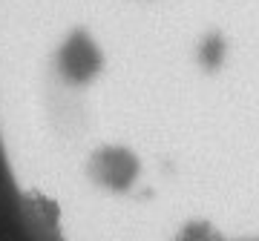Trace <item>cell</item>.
<instances>
[{"label": "cell", "mask_w": 259, "mask_h": 241, "mask_svg": "<svg viewBox=\"0 0 259 241\" xmlns=\"http://www.w3.org/2000/svg\"><path fill=\"white\" fill-rule=\"evenodd\" d=\"M222 55H225V49H222V40H219V37H207L204 46L199 49V61H202L204 66H219Z\"/></svg>", "instance_id": "cell-1"}]
</instances>
